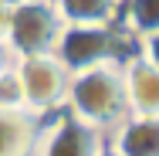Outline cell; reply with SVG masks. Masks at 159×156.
Wrapping results in <instances>:
<instances>
[{
	"label": "cell",
	"instance_id": "1",
	"mask_svg": "<svg viewBox=\"0 0 159 156\" xmlns=\"http://www.w3.org/2000/svg\"><path fill=\"white\" fill-rule=\"evenodd\" d=\"M64 109L78 122L108 136L129 116L122 61H102V64H92V68H81V71H71L68 92H64Z\"/></svg>",
	"mask_w": 159,
	"mask_h": 156
},
{
	"label": "cell",
	"instance_id": "2",
	"mask_svg": "<svg viewBox=\"0 0 159 156\" xmlns=\"http://www.w3.org/2000/svg\"><path fill=\"white\" fill-rule=\"evenodd\" d=\"M61 31H64V21L54 7V0H14L3 48L14 58L51 54Z\"/></svg>",
	"mask_w": 159,
	"mask_h": 156
},
{
	"label": "cell",
	"instance_id": "3",
	"mask_svg": "<svg viewBox=\"0 0 159 156\" xmlns=\"http://www.w3.org/2000/svg\"><path fill=\"white\" fill-rule=\"evenodd\" d=\"M125 31L115 24H64L61 37L54 44V58L68 71H81L102 61H122L125 58Z\"/></svg>",
	"mask_w": 159,
	"mask_h": 156
},
{
	"label": "cell",
	"instance_id": "4",
	"mask_svg": "<svg viewBox=\"0 0 159 156\" xmlns=\"http://www.w3.org/2000/svg\"><path fill=\"white\" fill-rule=\"evenodd\" d=\"M14 71H17V78H20L24 112H31L34 119H44V116L64 109V92H68L71 71H68L54 54L14 58Z\"/></svg>",
	"mask_w": 159,
	"mask_h": 156
},
{
	"label": "cell",
	"instance_id": "5",
	"mask_svg": "<svg viewBox=\"0 0 159 156\" xmlns=\"http://www.w3.org/2000/svg\"><path fill=\"white\" fill-rule=\"evenodd\" d=\"M105 146V132L78 122L75 116H58L54 122L41 125L31 156H98Z\"/></svg>",
	"mask_w": 159,
	"mask_h": 156
},
{
	"label": "cell",
	"instance_id": "6",
	"mask_svg": "<svg viewBox=\"0 0 159 156\" xmlns=\"http://www.w3.org/2000/svg\"><path fill=\"white\" fill-rule=\"evenodd\" d=\"M122 85L129 116H159V68L139 51L122 58Z\"/></svg>",
	"mask_w": 159,
	"mask_h": 156
},
{
	"label": "cell",
	"instance_id": "7",
	"mask_svg": "<svg viewBox=\"0 0 159 156\" xmlns=\"http://www.w3.org/2000/svg\"><path fill=\"white\" fill-rule=\"evenodd\" d=\"M105 139L122 156H159V116H125Z\"/></svg>",
	"mask_w": 159,
	"mask_h": 156
},
{
	"label": "cell",
	"instance_id": "8",
	"mask_svg": "<svg viewBox=\"0 0 159 156\" xmlns=\"http://www.w3.org/2000/svg\"><path fill=\"white\" fill-rule=\"evenodd\" d=\"M41 136V119L24 109H0V156H31Z\"/></svg>",
	"mask_w": 159,
	"mask_h": 156
},
{
	"label": "cell",
	"instance_id": "9",
	"mask_svg": "<svg viewBox=\"0 0 159 156\" xmlns=\"http://www.w3.org/2000/svg\"><path fill=\"white\" fill-rule=\"evenodd\" d=\"M64 24H115L122 0H54Z\"/></svg>",
	"mask_w": 159,
	"mask_h": 156
},
{
	"label": "cell",
	"instance_id": "10",
	"mask_svg": "<svg viewBox=\"0 0 159 156\" xmlns=\"http://www.w3.org/2000/svg\"><path fill=\"white\" fill-rule=\"evenodd\" d=\"M119 17L129 37H149L159 31V0H122Z\"/></svg>",
	"mask_w": 159,
	"mask_h": 156
},
{
	"label": "cell",
	"instance_id": "11",
	"mask_svg": "<svg viewBox=\"0 0 159 156\" xmlns=\"http://www.w3.org/2000/svg\"><path fill=\"white\" fill-rule=\"evenodd\" d=\"M0 109H24V92H20V78L14 64L0 71Z\"/></svg>",
	"mask_w": 159,
	"mask_h": 156
},
{
	"label": "cell",
	"instance_id": "12",
	"mask_svg": "<svg viewBox=\"0 0 159 156\" xmlns=\"http://www.w3.org/2000/svg\"><path fill=\"white\" fill-rule=\"evenodd\" d=\"M139 54L159 68V31H156V34H149V37H139Z\"/></svg>",
	"mask_w": 159,
	"mask_h": 156
},
{
	"label": "cell",
	"instance_id": "13",
	"mask_svg": "<svg viewBox=\"0 0 159 156\" xmlns=\"http://www.w3.org/2000/svg\"><path fill=\"white\" fill-rule=\"evenodd\" d=\"M10 7H14V0H0V44H3V37H7V21H10Z\"/></svg>",
	"mask_w": 159,
	"mask_h": 156
},
{
	"label": "cell",
	"instance_id": "14",
	"mask_svg": "<svg viewBox=\"0 0 159 156\" xmlns=\"http://www.w3.org/2000/svg\"><path fill=\"white\" fill-rule=\"evenodd\" d=\"M98 156H122V153H119V149H115V146L105 139V146H102V153H98Z\"/></svg>",
	"mask_w": 159,
	"mask_h": 156
}]
</instances>
